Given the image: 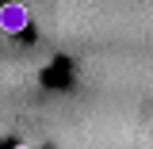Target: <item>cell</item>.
<instances>
[{
  "label": "cell",
  "instance_id": "cell-1",
  "mask_svg": "<svg viewBox=\"0 0 153 149\" xmlns=\"http://www.w3.org/2000/svg\"><path fill=\"white\" fill-rule=\"evenodd\" d=\"M0 23H4L8 31H23V27H27V8H19V4H4Z\"/></svg>",
  "mask_w": 153,
  "mask_h": 149
},
{
  "label": "cell",
  "instance_id": "cell-2",
  "mask_svg": "<svg viewBox=\"0 0 153 149\" xmlns=\"http://www.w3.org/2000/svg\"><path fill=\"white\" fill-rule=\"evenodd\" d=\"M12 149H27V145H12Z\"/></svg>",
  "mask_w": 153,
  "mask_h": 149
}]
</instances>
